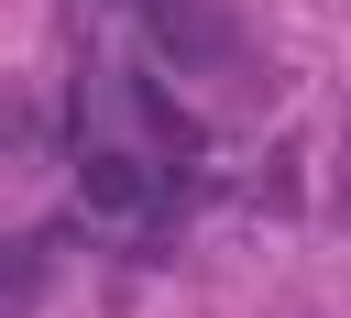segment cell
Returning <instances> with one entry per match:
<instances>
[{"label": "cell", "mask_w": 351, "mask_h": 318, "mask_svg": "<svg viewBox=\"0 0 351 318\" xmlns=\"http://www.w3.org/2000/svg\"><path fill=\"white\" fill-rule=\"evenodd\" d=\"M132 11H143V44L176 77H230L241 66V11L230 0H132Z\"/></svg>", "instance_id": "1"}, {"label": "cell", "mask_w": 351, "mask_h": 318, "mask_svg": "<svg viewBox=\"0 0 351 318\" xmlns=\"http://www.w3.org/2000/svg\"><path fill=\"white\" fill-rule=\"evenodd\" d=\"M77 197L110 208V219H132V208H154V164L121 154V143H99V154H77Z\"/></svg>", "instance_id": "2"}, {"label": "cell", "mask_w": 351, "mask_h": 318, "mask_svg": "<svg viewBox=\"0 0 351 318\" xmlns=\"http://www.w3.org/2000/svg\"><path fill=\"white\" fill-rule=\"evenodd\" d=\"M132 121L154 132V154H197V143H208V132H197V121H186V110H176L154 77H132Z\"/></svg>", "instance_id": "3"}, {"label": "cell", "mask_w": 351, "mask_h": 318, "mask_svg": "<svg viewBox=\"0 0 351 318\" xmlns=\"http://www.w3.org/2000/svg\"><path fill=\"white\" fill-rule=\"evenodd\" d=\"M329 219L351 230V121H340V154H329Z\"/></svg>", "instance_id": "4"}]
</instances>
